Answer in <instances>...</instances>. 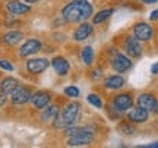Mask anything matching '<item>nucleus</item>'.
I'll return each instance as SVG.
<instances>
[{
  "label": "nucleus",
  "mask_w": 158,
  "mask_h": 148,
  "mask_svg": "<svg viewBox=\"0 0 158 148\" xmlns=\"http://www.w3.org/2000/svg\"><path fill=\"white\" fill-rule=\"evenodd\" d=\"M91 32H92V25H89V23H82L73 32V38L76 41H84L89 37Z\"/></svg>",
  "instance_id": "obj_16"
},
{
  "label": "nucleus",
  "mask_w": 158,
  "mask_h": 148,
  "mask_svg": "<svg viewBox=\"0 0 158 148\" xmlns=\"http://www.w3.org/2000/svg\"><path fill=\"white\" fill-rule=\"evenodd\" d=\"M155 103H157V100H155V97H154L152 94H141L139 97H138V106L142 108H145V110H154V107H155Z\"/></svg>",
  "instance_id": "obj_15"
},
{
  "label": "nucleus",
  "mask_w": 158,
  "mask_h": 148,
  "mask_svg": "<svg viewBox=\"0 0 158 148\" xmlns=\"http://www.w3.org/2000/svg\"><path fill=\"white\" fill-rule=\"evenodd\" d=\"M18 85H19V82H18L15 78H10V76H9V78H5L3 82L0 84V91L3 92L5 95L9 97V95L12 94V91H13Z\"/></svg>",
  "instance_id": "obj_17"
},
{
  "label": "nucleus",
  "mask_w": 158,
  "mask_h": 148,
  "mask_svg": "<svg viewBox=\"0 0 158 148\" xmlns=\"http://www.w3.org/2000/svg\"><path fill=\"white\" fill-rule=\"evenodd\" d=\"M41 49V43L38 40H28L19 50V54L22 57H27V56H31V54H35L37 51H40Z\"/></svg>",
  "instance_id": "obj_13"
},
{
  "label": "nucleus",
  "mask_w": 158,
  "mask_h": 148,
  "mask_svg": "<svg viewBox=\"0 0 158 148\" xmlns=\"http://www.w3.org/2000/svg\"><path fill=\"white\" fill-rule=\"evenodd\" d=\"M79 106L78 103H69L66 107L63 108L62 112H59V114L54 119V126L59 129H64L68 126H72L75 123V120L79 114Z\"/></svg>",
  "instance_id": "obj_2"
},
{
  "label": "nucleus",
  "mask_w": 158,
  "mask_h": 148,
  "mask_svg": "<svg viewBox=\"0 0 158 148\" xmlns=\"http://www.w3.org/2000/svg\"><path fill=\"white\" fill-rule=\"evenodd\" d=\"M124 85V78L118 76V75H111L104 81V87L108 90H118Z\"/></svg>",
  "instance_id": "obj_18"
},
{
  "label": "nucleus",
  "mask_w": 158,
  "mask_h": 148,
  "mask_svg": "<svg viewBox=\"0 0 158 148\" xmlns=\"http://www.w3.org/2000/svg\"><path fill=\"white\" fill-rule=\"evenodd\" d=\"M118 129L123 132V133H126V135H132L133 132H135V128L133 126L127 125V123H122V125L118 126Z\"/></svg>",
  "instance_id": "obj_25"
},
{
  "label": "nucleus",
  "mask_w": 158,
  "mask_h": 148,
  "mask_svg": "<svg viewBox=\"0 0 158 148\" xmlns=\"http://www.w3.org/2000/svg\"><path fill=\"white\" fill-rule=\"evenodd\" d=\"M82 60H84L85 65H91L94 62V50H92V47L86 46L82 50Z\"/></svg>",
  "instance_id": "obj_22"
},
{
  "label": "nucleus",
  "mask_w": 158,
  "mask_h": 148,
  "mask_svg": "<svg viewBox=\"0 0 158 148\" xmlns=\"http://www.w3.org/2000/svg\"><path fill=\"white\" fill-rule=\"evenodd\" d=\"M62 15L68 22H81L92 15V6L88 3V0H82V2L73 0L63 9Z\"/></svg>",
  "instance_id": "obj_1"
},
{
  "label": "nucleus",
  "mask_w": 158,
  "mask_h": 148,
  "mask_svg": "<svg viewBox=\"0 0 158 148\" xmlns=\"http://www.w3.org/2000/svg\"><path fill=\"white\" fill-rule=\"evenodd\" d=\"M127 119L133 123H143L148 120V110L142 107H136V108H132L127 114Z\"/></svg>",
  "instance_id": "obj_14"
},
{
  "label": "nucleus",
  "mask_w": 158,
  "mask_h": 148,
  "mask_svg": "<svg viewBox=\"0 0 158 148\" xmlns=\"http://www.w3.org/2000/svg\"><path fill=\"white\" fill-rule=\"evenodd\" d=\"M142 3H148V5H151V3H157L158 0H141Z\"/></svg>",
  "instance_id": "obj_31"
},
{
  "label": "nucleus",
  "mask_w": 158,
  "mask_h": 148,
  "mask_svg": "<svg viewBox=\"0 0 158 148\" xmlns=\"http://www.w3.org/2000/svg\"><path fill=\"white\" fill-rule=\"evenodd\" d=\"M154 112H155V113L158 114V101L155 103V107H154Z\"/></svg>",
  "instance_id": "obj_32"
},
{
  "label": "nucleus",
  "mask_w": 158,
  "mask_h": 148,
  "mask_svg": "<svg viewBox=\"0 0 158 148\" xmlns=\"http://www.w3.org/2000/svg\"><path fill=\"white\" fill-rule=\"evenodd\" d=\"M151 72H152L154 75L158 74V63H154V65H152V68H151Z\"/></svg>",
  "instance_id": "obj_29"
},
{
  "label": "nucleus",
  "mask_w": 158,
  "mask_h": 148,
  "mask_svg": "<svg viewBox=\"0 0 158 148\" xmlns=\"http://www.w3.org/2000/svg\"><path fill=\"white\" fill-rule=\"evenodd\" d=\"M50 100H51V97H50V94H48L47 91H37L35 94L31 95V100H29V101L32 103V106H34L35 108L43 110L44 107L48 106Z\"/></svg>",
  "instance_id": "obj_6"
},
{
  "label": "nucleus",
  "mask_w": 158,
  "mask_h": 148,
  "mask_svg": "<svg viewBox=\"0 0 158 148\" xmlns=\"http://www.w3.org/2000/svg\"><path fill=\"white\" fill-rule=\"evenodd\" d=\"M111 65H113V69L116 70V72H126V70H129L130 68H132V62H130L129 57H126L124 54H116V57L113 59V62H111Z\"/></svg>",
  "instance_id": "obj_9"
},
{
  "label": "nucleus",
  "mask_w": 158,
  "mask_h": 148,
  "mask_svg": "<svg viewBox=\"0 0 158 148\" xmlns=\"http://www.w3.org/2000/svg\"><path fill=\"white\" fill-rule=\"evenodd\" d=\"M25 2H27V3H35L37 0H25Z\"/></svg>",
  "instance_id": "obj_33"
},
{
  "label": "nucleus",
  "mask_w": 158,
  "mask_h": 148,
  "mask_svg": "<svg viewBox=\"0 0 158 148\" xmlns=\"http://www.w3.org/2000/svg\"><path fill=\"white\" fill-rule=\"evenodd\" d=\"M23 38L22 32H19V31H10V32H7L5 34L3 37V41H5L7 46H16L19 41Z\"/></svg>",
  "instance_id": "obj_19"
},
{
  "label": "nucleus",
  "mask_w": 158,
  "mask_h": 148,
  "mask_svg": "<svg viewBox=\"0 0 158 148\" xmlns=\"http://www.w3.org/2000/svg\"><path fill=\"white\" fill-rule=\"evenodd\" d=\"M64 94H66L68 97H70V98H78L81 92H79L78 87L70 85V87H68V88H64Z\"/></svg>",
  "instance_id": "obj_24"
},
{
  "label": "nucleus",
  "mask_w": 158,
  "mask_h": 148,
  "mask_svg": "<svg viewBox=\"0 0 158 148\" xmlns=\"http://www.w3.org/2000/svg\"><path fill=\"white\" fill-rule=\"evenodd\" d=\"M113 106L118 112H126L133 106V100L130 97V94H118L117 97L114 98Z\"/></svg>",
  "instance_id": "obj_8"
},
{
  "label": "nucleus",
  "mask_w": 158,
  "mask_h": 148,
  "mask_svg": "<svg viewBox=\"0 0 158 148\" xmlns=\"http://www.w3.org/2000/svg\"><path fill=\"white\" fill-rule=\"evenodd\" d=\"M149 19H151V21H157V19H158V9H157V11H154L152 13L149 15Z\"/></svg>",
  "instance_id": "obj_27"
},
{
  "label": "nucleus",
  "mask_w": 158,
  "mask_h": 148,
  "mask_svg": "<svg viewBox=\"0 0 158 148\" xmlns=\"http://www.w3.org/2000/svg\"><path fill=\"white\" fill-rule=\"evenodd\" d=\"M75 2H82V0H75Z\"/></svg>",
  "instance_id": "obj_34"
},
{
  "label": "nucleus",
  "mask_w": 158,
  "mask_h": 148,
  "mask_svg": "<svg viewBox=\"0 0 158 148\" xmlns=\"http://www.w3.org/2000/svg\"><path fill=\"white\" fill-rule=\"evenodd\" d=\"M86 101L89 103V104H92V106L97 107V108L102 107V100H101V97L97 95V94H89V95L86 97Z\"/></svg>",
  "instance_id": "obj_23"
},
{
  "label": "nucleus",
  "mask_w": 158,
  "mask_h": 148,
  "mask_svg": "<svg viewBox=\"0 0 158 148\" xmlns=\"http://www.w3.org/2000/svg\"><path fill=\"white\" fill-rule=\"evenodd\" d=\"M47 68H48V60L47 59H31V60L27 62V69L31 74H41Z\"/></svg>",
  "instance_id": "obj_10"
},
{
  "label": "nucleus",
  "mask_w": 158,
  "mask_h": 148,
  "mask_svg": "<svg viewBox=\"0 0 158 148\" xmlns=\"http://www.w3.org/2000/svg\"><path fill=\"white\" fill-rule=\"evenodd\" d=\"M51 66H53V69L56 70V74L60 75V76L68 75L69 74V68H70V66H69V62L62 56L54 57V59L51 60Z\"/></svg>",
  "instance_id": "obj_12"
},
{
  "label": "nucleus",
  "mask_w": 158,
  "mask_h": 148,
  "mask_svg": "<svg viewBox=\"0 0 158 148\" xmlns=\"http://www.w3.org/2000/svg\"><path fill=\"white\" fill-rule=\"evenodd\" d=\"M6 9L10 12L12 15H23V13H28L31 7L25 3H21L19 0H9L6 3Z\"/></svg>",
  "instance_id": "obj_11"
},
{
  "label": "nucleus",
  "mask_w": 158,
  "mask_h": 148,
  "mask_svg": "<svg viewBox=\"0 0 158 148\" xmlns=\"http://www.w3.org/2000/svg\"><path fill=\"white\" fill-rule=\"evenodd\" d=\"M57 114H59V107L57 106H48V107H44V112L41 114V119L44 122H50V120L56 119Z\"/></svg>",
  "instance_id": "obj_20"
},
{
  "label": "nucleus",
  "mask_w": 158,
  "mask_h": 148,
  "mask_svg": "<svg viewBox=\"0 0 158 148\" xmlns=\"http://www.w3.org/2000/svg\"><path fill=\"white\" fill-rule=\"evenodd\" d=\"M0 68L5 69V70H9V72H12V70H13V66H12L7 60H0Z\"/></svg>",
  "instance_id": "obj_26"
},
{
  "label": "nucleus",
  "mask_w": 158,
  "mask_h": 148,
  "mask_svg": "<svg viewBox=\"0 0 158 148\" xmlns=\"http://www.w3.org/2000/svg\"><path fill=\"white\" fill-rule=\"evenodd\" d=\"M133 34L139 41H149L154 35V29L151 25H148L145 22L136 23L133 27Z\"/></svg>",
  "instance_id": "obj_5"
},
{
  "label": "nucleus",
  "mask_w": 158,
  "mask_h": 148,
  "mask_svg": "<svg viewBox=\"0 0 158 148\" xmlns=\"http://www.w3.org/2000/svg\"><path fill=\"white\" fill-rule=\"evenodd\" d=\"M31 91H29L27 87L23 85H18L10 94V100L13 104H25L31 100Z\"/></svg>",
  "instance_id": "obj_4"
},
{
  "label": "nucleus",
  "mask_w": 158,
  "mask_h": 148,
  "mask_svg": "<svg viewBox=\"0 0 158 148\" xmlns=\"http://www.w3.org/2000/svg\"><path fill=\"white\" fill-rule=\"evenodd\" d=\"M6 100H7V95H5L3 92H0V106H3L6 103Z\"/></svg>",
  "instance_id": "obj_28"
},
{
  "label": "nucleus",
  "mask_w": 158,
  "mask_h": 148,
  "mask_svg": "<svg viewBox=\"0 0 158 148\" xmlns=\"http://www.w3.org/2000/svg\"><path fill=\"white\" fill-rule=\"evenodd\" d=\"M111 15H113V9H106V11H101V12H98L97 15H94L92 22L94 23H101V22H104L106 19H108Z\"/></svg>",
  "instance_id": "obj_21"
},
{
  "label": "nucleus",
  "mask_w": 158,
  "mask_h": 148,
  "mask_svg": "<svg viewBox=\"0 0 158 148\" xmlns=\"http://www.w3.org/2000/svg\"><path fill=\"white\" fill-rule=\"evenodd\" d=\"M142 148H158V142H152V144H148V145H143Z\"/></svg>",
  "instance_id": "obj_30"
},
{
  "label": "nucleus",
  "mask_w": 158,
  "mask_h": 148,
  "mask_svg": "<svg viewBox=\"0 0 158 148\" xmlns=\"http://www.w3.org/2000/svg\"><path fill=\"white\" fill-rule=\"evenodd\" d=\"M92 141V132L88 128H84L81 133L73 135V137H69L68 144L70 147H82V145H88Z\"/></svg>",
  "instance_id": "obj_3"
},
{
  "label": "nucleus",
  "mask_w": 158,
  "mask_h": 148,
  "mask_svg": "<svg viewBox=\"0 0 158 148\" xmlns=\"http://www.w3.org/2000/svg\"><path fill=\"white\" fill-rule=\"evenodd\" d=\"M124 50L132 57H139L142 54V46L136 37H129L124 43Z\"/></svg>",
  "instance_id": "obj_7"
}]
</instances>
